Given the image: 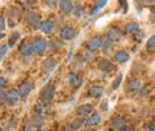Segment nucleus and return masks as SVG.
Segmentation results:
<instances>
[{
  "label": "nucleus",
  "instance_id": "nucleus-30",
  "mask_svg": "<svg viewBox=\"0 0 155 131\" xmlns=\"http://www.w3.org/2000/svg\"><path fill=\"white\" fill-rule=\"evenodd\" d=\"M111 43H112V41H111V39H109V38L106 37L105 39H103V44H101V48H103L104 50H107V49H110V47H111Z\"/></svg>",
  "mask_w": 155,
  "mask_h": 131
},
{
  "label": "nucleus",
  "instance_id": "nucleus-18",
  "mask_svg": "<svg viewBox=\"0 0 155 131\" xmlns=\"http://www.w3.org/2000/svg\"><path fill=\"white\" fill-rule=\"evenodd\" d=\"M8 18H10V25L11 26H15L20 19V10L18 8H11L10 12H8Z\"/></svg>",
  "mask_w": 155,
  "mask_h": 131
},
{
  "label": "nucleus",
  "instance_id": "nucleus-6",
  "mask_svg": "<svg viewBox=\"0 0 155 131\" xmlns=\"http://www.w3.org/2000/svg\"><path fill=\"white\" fill-rule=\"evenodd\" d=\"M58 36L63 41H71V39H73L77 36V31H75V29H73L71 26H64V28H62L60 30Z\"/></svg>",
  "mask_w": 155,
  "mask_h": 131
},
{
  "label": "nucleus",
  "instance_id": "nucleus-46",
  "mask_svg": "<svg viewBox=\"0 0 155 131\" xmlns=\"http://www.w3.org/2000/svg\"><path fill=\"white\" fill-rule=\"evenodd\" d=\"M84 131H94V130H93V129H91V128H87L86 130H84Z\"/></svg>",
  "mask_w": 155,
  "mask_h": 131
},
{
  "label": "nucleus",
  "instance_id": "nucleus-10",
  "mask_svg": "<svg viewBox=\"0 0 155 131\" xmlns=\"http://www.w3.org/2000/svg\"><path fill=\"white\" fill-rule=\"evenodd\" d=\"M56 66H58V60L54 58V57H50V56L47 57V58H44L43 62H42V68H43L44 70H47V72L54 70Z\"/></svg>",
  "mask_w": 155,
  "mask_h": 131
},
{
  "label": "nucleus",
  "instance_id": "nucleus-43",
  "mask_svg": "<svg viewBox=\"0 0 155 131\" xmlns=\"http://www.w3.org/2000/svg\"><path fill=\"white\" fill-rule=\"evenodd\" d=\"M21 131H35V130H34V126H25Z\"/></svg>",
  "mask_w": 155,
  "mask_h": 131
},
{
  "label": "nucleus",
  "instance_id": "nucleus-35",
  "mask_svg": "<svg viewBox=\"0 0 155 131\" xmlns=\"http://www.w3.org/2000/svg\"><path fill=\"white\" fill-rule=\"evenodd\" d=\"M143 131H155V123H147L143 128Z\"/></svg>",
  "mask_w": 155,
  "mask_h": 131
},
{
  "label": "nucleus",
  "instance_id": "nucleus-28",
  "mask_svg": "<svg viewBox=\"0 0 155 131\" xmlns=\"http://www.w3.org/2000/svg\"><path fill=\"white\" fill-rule=\"evenodd\" d=\"M48 47H49V49H50L51 51H56V50H58V48H60V44H58L55 39H53V41L49 42Z\"/></svg>",
  "mask_w": 155,
  "mask_h": 131
},
{
  "label": "nucleus",
  "instance_id": "nucleus-22",
  "mask_svg": "<svg viewBox=\"0 0 155 131\" xmlns=\"http://www.w3.org/2000/svg\"><path fill=\"white\" fill-rule=\"evenodd\" d=\"M84 123H85V122H84L82 118H75V119H73V120L68 124V131H78L82 126Z\"/></svg>",
  "mask_w": 155,
  "mask_h": 131
},
{
  "label": "nucleus",
  "instance_id": "nucleus-44",
  "mask_svg": "<svg viewBox=\"0 0 155 131\" xmlns=\"http://www.w3.org/2000/svg\"><path fill=\"white\" fill-rule=\"evenodd\" d=\"M118 131H130V130L127 129V128H123V129H120V130H118Z\"/></svg>",
  "mask_w": 155,
  "mask_h": 131
},
{
  "label": "nucleus",
  "instance_id": "nucleus-14",
  "mask_svg": "<svg viewBox=\"0 0 155 131\" xmlns=\"http://www.w3.org/2000/svg\"><path fill=\"white\" fill-rule=\"evenodd\" d=\"M111 125H112L114 129L120 130V129L125 128V125H127V119L123 118V117H120V116H116V117L112 118V120H111Z\"/></svg>",
  "mask_w": 155,
  "mask_h": 131
},
{
  "label": "nucleus",
  "instance_id": "nucleus-1",
  "mask_svg": "<svg viewBox=\"0 0 155 131\" xmlns=\"http://www.w3.org/2000/svg\"><path fill=\"white\" fill-rule=\"evenodd\" d=\"M56 93V88L53 84H47L45 86L42 87V90L39 91V101L42 104H50V101L54 99Z\"/></svg>",
  "mask_w": 155,
  "mask_h": 131
},
{
  "label": "nucleus",
  "instance_id": "nucleus-40",
  "mask_svg": "<svg viewBox=\"0 0 155 131\" xmlns=\"http://www.w3.org/2000/svg\"><path fill=\"white\" fill-rule=\"evenodd\" d=\"M7 84V80L4 77V76H0V88H4Z\"/></svg>",
  "mask_w": 155,
  "mask_h": 131
},
{
  "label": "nucleus",
  "instance_id": "nucleus-32",
  "mask_svg": "<svg viewBox=\"0 0 155 131\" xmlns=\"http://www.w3.org/2000/svg\"><path fill=\"white\" fill-rule=\"evenodd\" d=\"M74 15H75V17H81L82 16V12H84V8H82V6L81 5H77L75 7H74Z\"/></svg>",
  "mask_w": 155,
  "mask_h": 131
},
{
  "label": "nucleus",
  "instance_id": "nucleus-12",
  "mask_svg": "<svg viewBox=\"0 0 155 131\" xmlns=\"http://www.w3.org/2000/svg\"><path fill=\"white\" fill-rule=\"evenodd\" d=\"M30 123H31V126L34 128H37V129H41L44 124V119L42 117V114L38 112L31 114V118H30Z\"/></svg>",
  "mask_w": 155,
  "mask_h": 131
},
{
  "label": "nucleus",
  "instance_id": "nucleus-17",
  "mask_svg": "<svg viewBox=\"0 0 155 131\" xmlns=\"http://www.w3.org/2000/svg\"><path fill=\"white\" fill-rule=\"evenodd\" d=\"M31 90H32V85L30 82H28V81L21 82L18 86V92H19L20 97H28L31 92Z\"/></svg>",
  "mask_w": 155,
  "mask_h": 131
},
{
  "label": "nucleus",
  "instance_id": "nucleus-11",
  "mask_svg": "<svg viewBox=\"0 0 155 131\" xmlns=\"http://www.w3.org/2000/svg\"><path fill=\"white\" fill-rule=\"evenodd\" d=\"M20 98V94L18 92V90H8L7 92H6V98H5V100L8 103V104H11V105H13V104H16L18 100H19Z\"/></svg>",
  "mask_w": 155,
  "mask_h": 131
},
{
  "label": "nucleus",
  "instance_id": "nucleus-5",
  "mask_svg": "<svg viewBox=\"0 0 155 131\" xmlns=\"http://www.w3.org/2000/svg\"><path fill=\"white\" fill-rule=\"evenodd\" d=\"M101 44H103V38L99 36H93L86 42V48L90 51H96L101 48Z\"/></svg>",
  "mask_w": 155,
  "mask_h": 131
},
{
  "label": "nucleus",
  "instance_id": "nucleus-39",
  "mask_svg": "<svg viewBox=\"0 0 155 131\" xmlns=\"http://www.w3.org/2000/svg\"><path fill=\"white\" fill-rule=\"evenodd\" d=\"M81 56H84V60H85V61H90V60L92 58V55H91L90 53H87V51H84V53L81 54Z\"/></svg>",
  "mask_w": 155,
  "mask_h": 131
},
{
  "label": "nucleus",
  "instance_id": "nucleus-16",
  "mask_svg": "<svg viewBox=\"0 0 155 131\" xmlns=\"http://www.w3.org/2000/svg\"><path fill=\"white\" fill-rule=\"evenodd\" d=\"M100 122H101V116H100L99 113H93V114H91V116L86 119L85 124H86L87 128H92V126L98 125Z\"/></svg>",
  "mask_w": 155,
  "mask_h": 131
},
{
  "label": "nucleus",
  "instance_id": "nucleus-47",
  "mask_svg": "<svg viewBox=\"0 0 155 131\" xmlns=\"http://www.w3.org/2000/svg\"><path fill=\"white\" fill-rule=\"evenodd\" d=\"M144 1H147V2H155V0H144Z\"/></svg>",
  "mask_w": 155,
  "mask_h": 131
},
{
  "label": "nucleus",
  "instance_id": "nucleus-33",
  "mask_svg": "<svg viewBox=\"0 0 155 131\" xmlns=\"http://www.w3.org/2000/svg\"><path fill=\"white\" fill-rule=\"evenodd\" d=\"M6 29V18L4 16H0V32H2Z\"/></svg>",
  "mask_w": 155,
  "mask_h": 131
},
{
  "label": "nucleus",
  "instance_id": "nucleus-45",
  "mask_svg": "<svg viewBox=\"0 0 155 131\" xmlns=\"http://www.w3.org/2000/svg\"><path fill=\"white\" fill-rule=\"evenodd\" d=\"M5 37V35H4V32H0V39H1V38H4Z\"/></svg>",
  "mask_w": 155,
  "mask_h": 131
},
{
  "label": "nucleus",
  "instance_id": "nucleus-4",
  "mask_svg": "<svg viewBox=\"0 0 155 131\" xmlns=\"http://www.w3.org/2000/svg\"><path fill=\"white\" fill-rule=\"evenodd\" d=\"M19 53L23 56H31L34 54V45H32V41L29 39H24L19 45Z\"/></svg>",
  "mask_w": 155,
  "mask_h": 131
},
{
  "label": "nucleus",
  "instance_id": "nucleus-7",
  "mask_svg": "<svg viewBox=\"0 0 155 131\" xmlns=\"http://www.w3.org/2000/svg\"><path fill=\"white\" fill-rule=\"evenodd\" d=\"M98 69L101 72H105V73H110L115 69V64L107 58H101L98 62Z\"/></svg>",
  "mask_w": 155,
  "mask_h": 131
},
{
  "label": "nucleus",
  "instance_id": "nucleus-23",
  "mask_svg": "<svg viewBox=\"0 0 155 131\" xmlns=\"http://www.w3.org/2000/svg\"><path fill=\"white\" fill-rule=\"evenodd\" d=\"M129 58H130V56L127 51H117L115 54V60L118 63H125L127 61H129Z\"/></svg>",
  "mask_w": 155,
  "mask_h": 131
},
{
  "label": "nucleus",
  "instance_id": "nucleus-25",
  "mask_svg": "<svg viewBox=\"0 0 155 131\" xmlns=\"http://www.w3.org/2000/svg\"><path fill=\"white\" fill-rule=\"evenodd\" d=\"M106 2H107V0H97L96 5L92 7V10H91V12H90V16H94L97 12H99L100 8H103V7L106 5Z\"/></svg>",
  "mask_w": 155,
  "mask_h": 131
},
{
  "label": "nucleus",
  "instance_id": "nucleus-27",
  "mask_svg": "<svg viewBox=\"0 0 155 131\" xmlns=\"http://www.w3.org/2000/svg\"><path fill=\"white\" fill-rule=\"evenodd\" d=\"M122 81H123V74H119L116 79L114 80V82L111 84V90H117V88L120 86Z\"/></svg>",
  "mask_w": 155,
  "mask_h": 131
},
{
  "label": "nucleus",
  "instance_id": "nucleus-48",
  "mask_svg": "<svg viewBox=\"0 0 155 131\" xmlns=\"http://www.w3.org/2000/svg\"><path fill=\"white\" fill-rule=\"evenodd\" d=\"M8 131H10V130H8Z\"/></svg>",
  "mask_w": 155,
  "mask_h": 131
},
{
  "label": "nucleus",
  "instance_id": "nucleus-34",
  "mask_svg": "<svg viewBox=\"0 0 155 131\" xmlns=\"http://www.w3.org/2000/svg\"><path fill=\"white\" fill-rule=\"evenodd\" d=\"M100 110L101 111H107L109 110V101H107V99H104L103 101H101V105H100Z\"/></svg>",
  "mask_w": 155,
  "mask_h": 131
},
{
  "label": "nucleus",
  "instance_id": "nucleus-42",
  "mask_svg": "<svg viewBox=\"0 0 155 131\" xmlns=\"http://www.w3.org/2000/svg\"><path fill=\"white\" fill-rule=\"evenodd\" d=\"M149 92V88L147 87V88H142V91H141V93H140V95L142 97V95H144V94H147Z\"/></svg>",
  "mask_w": 155,
  "mask_h": 131
},
{
  "label": "nucleus",
  "instance_id": "nucleus-13",
  "mask_svg": "<svg viewBox=\"0 0 155 131\" xmlns=\"http://www.w3.org/2000/svg\"><path fill=\"white\" fill-rule=\"evenodd\" d=\"M141 90V81L138 79H131L127 82L125 85V91L127 92H136Z\"/></svg>",
  "mask_w": 155,
  "mask_h": 131
},
{
  "label": "nucleus",
  "instance_id": "nucleus-15",
  "mask_svg": "<svg viewBox=\"0 0 155 131\" xmlns=\"http://www.w3.org/2000/svg\"><path fill=\"white\" fill-rule=\"evenodd\" d=\"M68 81H69V84L74 88H79L82 85V77L79 74H77V73H69V75H68Z\"/></svg>",
  "mask_w": 155,
  "mask_h": 131
},
{
  "label": "nucleus",
  "instance_id": "nucleus-36",
  "mask_svg": "<svg viewBox=\"0 0 155 131\" xmlns=\"http://www.w3.org/2000/svg\"><path fill=\"white\" fill-rule=\"evenodd\" d=\"M143 37H144V32H142V31H136V35H135V41H137V42H142V39H143Z\"/></svg>",
  "mask_w": 155,
  "mask_h": 131
},
{
  "label": "nucleus",
  "instance_id": "nucleus-8",
  "mask_svg": "<svg viewBox=\"0 0 155 131\" xmlns=\"http://www.w3.org/2000/svg\"><path fill=\"white\" fill-rule=\"evenodd\" d=\"M58 8H60V12H62L64 15H69L74 11V5L71 0H60Z\"/></svg>",
  "mask_w": 155,
  "mask_h": 131
},
{
  "label": "nucleus",
  "instance_id": "nucleus-9",
  "mask_svg": "<svg viewBox=\"0 0 155 131\" xmlns=\"http://www.w3.org/2000/svg\"><path fill=\"white\" fill-rule=\"evenodd\" d=\"M38 29L43 32V34L49 35V34H51V32L54 31V29H55V24H54L53 20L47 19V20H43V21L39 24Z\"/></svg>",
  "mask_w": 155,
  "mask_h": 131
},
{
  "label": "nucleus",
  "instance_id": "nucleus-3",
  "mask_svg": "<svg viewBox=\"0 0 155 131\" xmlns=\"http://www.w3.org/2000/svg\"><path fill=\"white\" fill-rule=\"evenodd\" d=\"M32 45H34V53H36V54H38V55L43 54V53L48 49V43H47V41L42 37L35 38V39L32 41Z\"/></svg>",
  "mask_w": 155,
  "mask_h": 131
},
{
  "label": "nucleus",
  "instance_id": "nucleus-37",
  "mask_svg": "<svg viewBox=\"0 0 155 131\" xmlns=\"http://www.w3.org/2000/svg\"><path fill=\"white\" fill-rule=\"evenodd\" d=\"M119 5L123 7V12H124V13H127V12H128V8H129L127 0H119Z\"/></svg>",
  "mask_w": 155,
  "mask_h": 131
},
{
  "label": "nucleus",
  "instance_id": "nucleus-31",
  "mask_svg": "<svg viewBox=\"0 0 155 131\" xmlns=\"http://www.w3.org/2000/svg\"><path fill=\"white\" fill-rule=\"evenodd\" d=\"M7 50H8V44H2V45H0V61H1L2 57L6 55Z\"/></svg>",
  "mask_w": 155,
  "mask_h": 131
},
{
  "label": "nucleus",
  "instance_id": "nucleus-2",
  "mask_svg": "<svg viewBox=\"0 0 155 131\" xmlns=\"http://www.w3.org/2000/svg\"><path fill=\"white\" fill-rule=\"evenodd\" d=\"M25 24L30 29H37L41 24V15L37 12L30 11L25 15Z\"/></svg>",
  "mask_w": 155,
  "mask_h": 131
},
{
  "label": "nucleus",
  "instance_id": "nucleus-41",
  "mask_svg": "<svg viewBox=\"0 0 155 131\" xmlns=\"http://www.w3.org/2000/svg\"><path fill=\"white\" fill-rule=\"evenodd\" d=\"M5 98H6V93L2 91V88H0V105L2 104V101L5 100Z\"/></svg>",
  "mask_w": 155,
  "mask_h": 131
},
{
  "label": "nucleus",
  "instance_id": "nucleus-21",
  "mask_svg": "<svg viewBox=\"0 0 155 131\" xmlns=\"http://www.w3.org/2000/svg\"><path fill=\"white\" fill-rule=\"evenodd\" d=\"M120 36H122L120 30H119L117 26H112V28H110V30L107 31V36H106V37L114 42V41H118V39L120 38Z\"/></svg>",
  "mask_w": 155,
  "mask_h": 131
},
{
  "label": "nucleus",
  "instance_id": "nucleus-38",
  "mask_svg": "<svg viewBox=\"0 0 155 131\" xmlns=\"http://www.w3.org/2000/svg\"><path fill=\"white\" fill-rule=\"evenodd\" d=\"M44 2H45L47 6H49V7H55V5L58 4V0H44Z\"/></svg>",
  "mask_w": 155,
  "mask_h": 131
},
{
  "label": "nucleus",
  "instance_id": "nucleus-24",
  "mask_svg": "<svg viewBox=\"0 0 155 131\" xmlns=\"http://www.w3.org/2000/svg\"><path fill=\"white\" fill-rule=\"evenodd\" d=\"M138 28H140V25L136 21H129L124 25V31L127 34H134L136 31H138Z\"/></svg>",
  "mask_w": 155,
  "mask_h": 131
},
{
  "label": "nucleus",
  "instance_id": "nucleus-29",
  "mask_svg": "<svg viewBox=\"0 0 155 131\" xmlns=\"http://www.w3.org/2000/svg\"><path fill=\"white\" fill-rule=\"evenodd\" d=\"M147 48H148L149 50H154L155 49V35H153L152 37L148 39V42H147Z\"/></svg>",
  "mask_w": 155,
  "mask_h": 131
},
{
  "label": "nucleus",
  "instance_id": "nucleus-26",
  "mask_svg": "<svg viewBox=\"0 0 155 131\" xmlns=\"http://www.w3.org/2000/svg\"><path fill=\"white\" fill-rule=\"evenodd\" d=\"M20 38V34L18 32V31H15V32H12V35L10 36V38H8V47L10 48H12V47H15L16 45V43L18 42V39Z\"/></svg>",
  "mask_w": 155,
  "mask_h": 131
},
{
  "label": "nucleus",
  "instance_id": "nucleus-19",
  "mask_svg": "<svg viewBox=\"0 0 155 131\" xmlns=\"http://www.w3.org/2000/svg\"><path fill=\"white\" fill-rule=\"evenodd\" d=\"M92 111H93V106H92L91 104H82V105H80V106L78 107V110H77L78 114H79L80 117H86V116L91 114Z\"/></svg>",
  "mask_w": 155,
  "mask_h": 131
},
{
  "label": "nucleus",
  "instance_id": "nucleus-20",
  "mask_svg": "<svg viewBox=\"0 0 155 131\" xmlns=\"http://www.w3.org/2000/svg\"><path fill=\"white\" fill-rule=\"evenodd\" d=\"M103 93H104V88L101 86H91L87 91L88 97L91 98H99L100 95H103Z\"/></svg>",
  "mask_w": 155,
  "mask_h": 131
}]
</instances>
